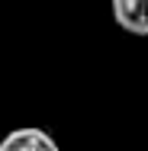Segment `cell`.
<instances>
[{"instance_id":"cell-2","label":"cell","mask_w":148,"mask_h":151,"mask_svg":"<svg viewBox=\"0 0 148 151\" xmlns=\"http://www.w3.org/2000/svg\"><path fill=\"white\" fill-rule=\"evenodd\" d=\"M113 19L132 35H148V0H113Z\"/></svg>"},{"instance_id":"cell-1","label":"cell","mask_w":148,"mask_h":151,"mask_svg":"<svg viewBox=\"0 0 148 151\" xmlns=\"http://www.w3.org/2000/svg\"><path fill=\"white\" fill-rule=\"evenodd\" d=\"M0 151H58V145L45 129L23 125V129H13L10 135H3Z\"/></svg>"}]
</instances>
